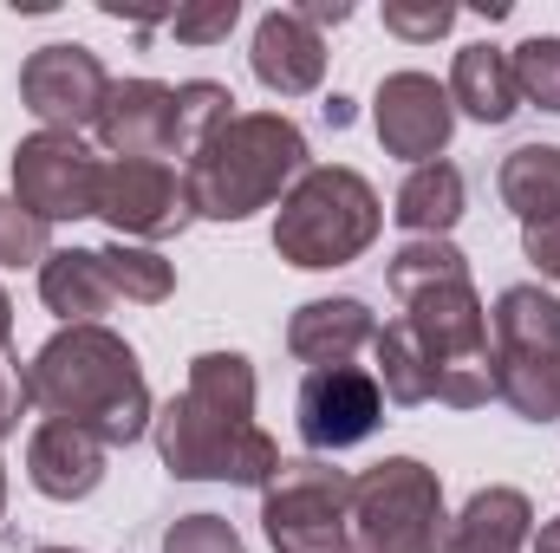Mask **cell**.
I'll return each mask as SVG.
<instances>
[{"mask_svg": "<svg viewBox=\"0 0 560 553\" xmlns=\"http://www.w3.org/2000/svg\"><path fill=\"white\" fill-rule=\"evenodd\" d=\"M105 98H112V72L79 39H52V46L26 52V66H20V105L46 131H72L79 138L85 125H98Z\"/></svg>", "mask_w": 560, "mask_h": 553, "instance_id": "obj_11", "label": "cell"}, {"mask_svg": "<svg viewBox=\"0 0 560 553\" xmlns=\"http://www.w3.org/2000/svg\"><path fill=\"white\" fill-rule=\"evenodd\" d=\"M346 502L352 475L326 456H280L275 482L261 489V528L275 553H346Z\"/></svg>", "mask_w": 560, "mask_h": 553, "instance_id": "obj_8", "label": "cell"}, {"mask_svg": "<svg viewBox=\"0 0 560 553\" xmlns=\"http://www.w3.org/2000/svg\"><path fill=\"white\" fill-rule=\"evenodd\" d=\"M0 521H7V462H0Z\"/></svg>", "mask_w": 560, "mask_h": 553, "instance_id": "obj_36", "label": "cell"}, {"mask_svg": "<svg viewBox=\"0 0 560 553\" xmlns=\"http://www.w3.org/2000/svg\"><path fill=\"white\" fill-rule=\"evenodd\" d=\"M0 352H13V299H7V286H0Z\"/></svg>", "mask_w": 560, "mask_h": 553, "instance_id": "obj_34", "label": "cell"}, {"mask_svg": "<svg viewBox=\"0 0 560 553\" xmlns=\"http://www.w3.org/2000/svg\"><path fill=\"white\" fill-rule=\"evenodd\" d=\"M385 286L405 306V332L430 365L436 404L482 411L495 398V352H489V306L469 280V255L456 242H405L385 261Z\"/></svg>", "mask_w": 560, "mask_h": 553, "instance_id": "obj_2", "label": "cell"}, {"mask_svg": "<svg viewBox=\"0 0 560 553\" xmlns=\"http://www.w3.org/2000/svg\"><path fill=\"white\" fill-rule=\"evenodd\" d=\"M443 475L418 456H385L352 475L346 553H443Z\"/></svg>", "mask_w": 560, "mask_h": 553, "instance_id": "obj_6", "label": "cell"}, {"mask_svg": "<svg viewBox=\"0 0 560 553\" xmlns=\"http://www.w3.org/2000/svg\"><path fill=\"white\" fill-rule=\"evenodd\" d=\"M306 169V131L287 111H235L183 163V189L202 222H248L255 209H275Z\"/></svg>", "mask_w": 560, "mask_h": 553, "instance_id": "obj_4", "label": "cell"}, {"mask_svg": "<svg viewBox=\"0 0 560 553\" xmlns=\"http://www.w3.org/2000/svg\"><path fill=\"white\" fill-rule=\"evenodd\" d=\"M98 169L105 156L72 131H33L13 150V202L26 215L52 222H85L98 215Z\"/></svg>", "mask_w": 560, "mask_h": 553, "instance_id": "obj_9", "label": "cell"}, {"mask_svg": "<svg viewBox=\"0 0 560 553\" xmlns=\"http://www.w3.org/2000/svg\"><path fill=\"white\" fill-rule=\"evenodd\" d=\"M98 143L105 156H138V163H170V138H176V85L163 79H125L112 85L105 111H98Z\"/></svg>", "mask_w": 560, "mask_h": 553, "instance_id": "obj_14", "label": "cell"}, {"mask_svg": "<svg viewBox=\"0 0 560 553\" xmlns=\"http://www.w3.org/2000/svg\"><path fill=\"white\" fill-rule=\"evenodd\" d=\"M26 411H33V385H26L20 358H13V352H0V436H13Z\"/></svg>", "mask_w": 560, "mask_h": 553, "instance_id": "obj_31", "label": "cell"}, {"mask_svg": "<svg viewBox=\"0 0 560 553\" xmlns=\"http://www.w3.org/2000/svg\"><path fill=\"white\" fill-rule=\"evenodd\" d=\"M235 20H242V0H196V7H176L163 26H170L183 46H215V39L235 33Z\"/></svg>", "mask_w": 560, "mask_h": 553, "instance_id": "obj_29", "label": "cell"}, {"mask_svg": "<svg viewBox=\"0 0 560 553\" xmlns=\"http://www.w3.org/2000/svg\"><path fill=\"white\" fill-rule=\"evenodd\" d=\"M26 482L46 495V502H85L98 482H105V443L46 416L33 436H26Z\"/></svg>", "mask_w": 560, "mask_h": 553, "instance_id": "obj_17", "label": "cell"}, {"mask_svg": "<svg viewBox=\"0 0 560 553\" xmlns=\"http://www.w3.org/2000/svg\"><path fill=\"white\" fill-rule=\"evenodd\" d=\"M535 553H560V515H555V521H541V534H535Z\"/></svg>", "mask_w": 560, "mask_h": 553, "instance_id": "obj_35", "label": "cell"}, {"mask_svg": "<svg viewBox=\"0 0 560 553\" xmlns=\"http://www.w3.org/2000/svg\"><path fill=\"white\" fill-rule=\"evenodd\" d=\"M229 118H235V92H229V85H215V79H189V85H176V138H170V156L189 163V156L215 138Z\"/></svg>", "mask_w": 560, "mask_h": 553, "instance_id": "obj_24", "label": "cell"}, {"mask_svg": "<svg viewBox=\"0 0 560 553\" xmlns=\"http://www.w3.org/2000/svg\"><path fill=\"white\" fill-rule=\"evenodd\" d=\"M163 553H248V548H242L235 521H222V515H176L170 534H163Z\"/></svg>", "mask_w": 560, "mask_h": 553, "instance_id": "obj_30", "label": "cell"}, {"mask_svg": "<svg viewBox=\"0 0 560 553\" xmlns=\"http://www.w3.org/2000/svg\"><path fill=\"white\" fill-rule=\"evenodd\" d=\"M52 242H46V222L26 215L13 196H0V268H46Z\"/></svg>", "mask_w": 560, "mask_h": 553, "instance_id": "obj_27", "label": "cell"}, {"mask_svg": "<svg viewBox=\"0 0 560 553\" xmlns=\"http://www.w3.org/2000/svg\"><path fill=\"white\" fill-rule=\"evenodd\" d=\"M98 222L118 242H176L196 222L183 169L176 163H138V156H105V169H98Z\"/></svg>", "mask_w": 560, "mask_h": 553, "instance_id": "obj_10", "label": "cell"}, {"mask_svg": "<svg viewBox=\"0 0 560 553\" xmlns=\"http://www.w3.org/2000/svg\"><path fill=\"white\" fill-rule=\"evenodd\" d=\"M255 365L242 352H196L183 391L150 416L156 456L176 482H235L268 489L280 443L255 423Z\"/></svg>", "mask_w": 560, "mask_h": 553, "instance_id": "obj_1", "label": "cell"}, {"mask_svg": "<svg viewBox=\"0 0 560 553\" xmlns=\"http://www.w3.org/2000/svg\"><path fill=\"white\" fill-rule=\"evenodd\" d=\"M450 26H456L450 0H385V33H398L411 46H436Z\"/></svg>", "mask_w": 560, "mask_h": 553, "instance_id": "obj_28", "label": "cell"}, {"mask_svg": "<svg viewBox=\"0 0 560 553\" xmlns=\"http://www.w3.org/2000/svg\"><path fill=\"white\" fill-rule=\"evenodd\" d=\"M463 209H469V183H463V169L450 156H436V163H418L405 176V189L392 202V222L411 242H450V228L463 222Z\"/></svg>", "mask_w": 560, "mask_h": 553, "instance_id": "obj_20", "label": "cell"}, {"mask_svg": "<svg viewBox=\"0 0 560 553\" xmlns=\"http://www.w3.org/2000/svg\"><path fill=\"white\" fill-rule=\"evenodd\" d=\"M98 261H105V274L118 286V299H131V306H163V299L176 293V268H170L156 248L112 242V248H98Z\"/></svg>", "mask_w": 560, "mask_h": 553, "instance_id": "obj_25", "label": "cell"}, {"mask_svg": "<svg viewBox=\"0 0 560 553\" xmlns=\"http://www.w3.org/2000/svg\"><path fill=\"white\" fill-rule=\"evenodd\" d=\"M248 66H255V79H261L275 98H306V92H319V79H326V39H319V26H306L293 7H275V13H261V26H255Z\"/></svg>", "mask_w": 560, "mask_h": 553, "instance_id": "obj_15", "label": "cell"}, {"mask_svg": "<svg viewBox=\"0 0 560 553\" xmlns=\"http://www.w3.org/2000/svg\"><path fill=\"white\" fill-rule=\"evenodd\" d=\"M515 66V85H522V105H541L560 118V33H535L509 52Z\"/></svg>", "mask_w": 560, "mask_h": 553, "instance_id": "obj_26", "label": "cell"}, {"mask_svg": "<svg viewBox=\"0 0 560 553\" xmlns=\"http://www.w3.org/2000/svg\"><path fill=\"white\" fill-rule=\"evenodd\" d=\"M39 553H85V548H39Z\"/></svg>", "mask_w": 560, "mask_h": 553, "instance_id": "obj_37", "label": "cell"}, {"mask_svg": "<svg viewBox=\"0 0 560 553\" xmlns=\"http://www.w3.org/2000/svg\"><path fill=\"white\" fill-rule=\"evenodd\" d=\"M372 131L385 143V156L398 163H436L450 138H456V105H450V85H436L430 72H392L372 98Z\"/></svg>", "mask_w": 560, "mask_h": 553, "instance_id": "obj_13", "label": "cell"}, {"mask_svg": "<svg viewBox=\"0 0 560 553\" xmlns=\"http://www.w3.org/2000/svg\"><path fill=\"white\" fill-rule=\"evenodd\" d=\"M293 423H300V443L313 456H339L385 423V391L365 365H319L300 378Z\"/></svg>", "mask_w": 560, "mask_h": 553, "instance_id": "obj_12", "label": "cell"}, {"mask_svg": "<svg viewBox=\"0 0 560 553\" xmlns=\"http://www.w3.org/2000/svg\"><path fill=\"white\" fill-rule=\"evenodd\" d=\"M378 339V313L352 293H326V299H306L293 306L287 319V352L319 372V365H352V352H365Z\"/></svg>", "mask_w": 560, "mask_h": 553, "instance_id": "obj_16", "label": "cell"}, {"mask_svg": "<svg viewBox=\"0 0 560 553\" xmlns=\"http://www.w3.org/2000/svg\"><path fill=\"white\" fill-rule=\"evenodd\" d=\"M306 26H339V20H352V0H300L293 7Z\"/></svg>", "mask_w": 560, "mask_h": 553, "instance_id": "obj_33", "label": "cell"}, {"mask_svg": "<svg viewBox=\"0 0 560 553\" xmlns=\"http://www.w3.org/2000/svg\"><path fill=\"white\" fill-rule=\"evenodd\" d=\"M528 534H535V502L509 482H489L450 521L443 553H528Z\"/></svg>", "mask_w": 560, "mask_h": 553, "instance_id": "obj_18", "label": "cell"}, {"mask_svg": "<svg viewBox=\"0 0 560 553\" xmlns=\"http://www.w3.org/2000/svg\"><path fill=\"white\" fill-rule=\"evenodd\" d=\"M39 299L66 326H105V313L118 306V286L105 274L98 248H52L39 268Z\"/></svg>", "mask_w": 560, "mask_h": 553, "instance_id": "obj_19", "label": "cell"}, {"mask_svg": "<svg viewBox=\"0 0 560 553\" xmlns=\"http://www.w3.org/2000/svg\"><path fill=\"white\" fill-rule=\"evenodd\" d=\"M495 398L522 423H560V299L548 286H502L489 306Z\"/></svg>", "mask_w": 560, "mask_h": 553, "instance_id": "obj_7", "label": "cell"}, {"mask_svg": "<svg viewBox=\"0 0 560 553\" xmlns=\"http://www.w3.org/2000/svg\"><path fill=\"white\" fill-rule=\"evenodd\" d=\"M450 105L476 125H509L522 111V85H515V66L502 46H463L456 66H450Z\"/></svg>", "mask_w": 560, "mask_h": 553, "instance_id": "obj_21", "label": "cell"}, {"mask_svg": "<svg viewBox=\"0 0 560 553\" xmlns=\"http://www.w3.org/2000/svg\"><path fill=\"white\" fill-rule=\"evenodd\" d=\"M385 228V202L378 189L346 169V163H313L275 215V255L300 274H326V268H352Z\"/></svg>", "mask_w": 560, "mask_h": 553, "instance_id": "obj_5", "label": "cell"}, {"mask_svg": "<svg viewBox=\"0 0 560 553\" xmlns=\"http://www.w3.org/2000/svg\"><path fill=\"white\" fill-rule=\"evenodd\" d=\"M372 352H378V391L392 398V404H405V411H418L436 398V385H430V365H423L418 339L405 332V319H392V326H378V339H372Z\"/></svg>", "mask_w": 560, "mask_h": 553, "instance_id": "obj_23", "label": "cell"}, {"mask_svg": "<svg viewBox=\"0 0 560 553\" xmlns=\"http://www.w3.org/2000/svg\"><path fill=\"white\" fill-rule=\"evenodd\" d=\"M495 189H502V209L522 228L560 222V143H522V150H509L502 169H495Z\"/></svg>", "mask_w": 560, "mask_h": 553, "instance_id": "obj_22", "label": "cell"}, {"mask_svg": "<svg viewBox=\"0 0 560 553\" xmlns=\"http://www.w3.org/2000/svg\"><path fill=\"white\" fill-rule=\"evenodd\" d=\"M522 255L541 268L548 280H560V222H541V228H522Z\"/></svg>", "mask_w": 560, "mask_h": 553, "instance_id": "obj_32", "label": "cell"}, {"mask_svg": "<svg viewBox=\"0 0 560 553\" xmlns=\"http://www.w3.org/2000/svg\"><path fill=\"white\" fill-rule=\"evenodd\" d=\"M26 385H33V404L46 416L98 436L105 449H131L156 416L138 352L112 326H59L33 352Z\"/></svg>", "mask_w": 560, "mask_h": 553, "instance_id": "obj_3", "label": "cell"}]
</instances>
